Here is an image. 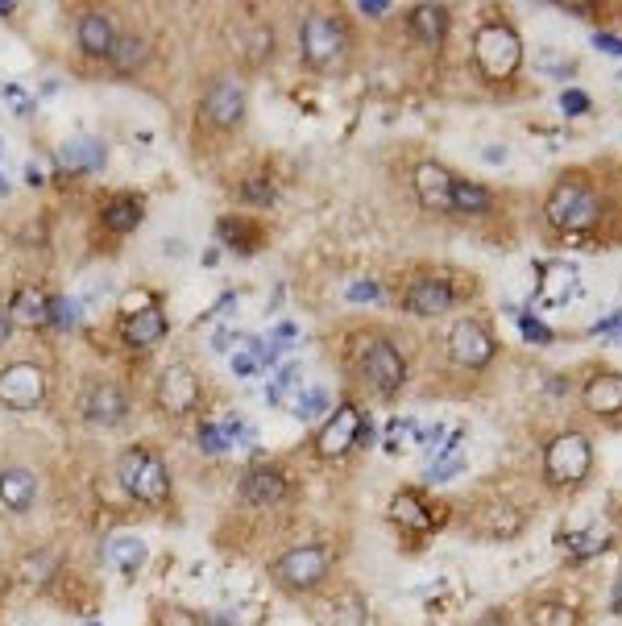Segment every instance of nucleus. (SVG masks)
Wrapping results in <instances>:
<instances>
[{
  "mask_svg": "<svg viewBox=\"0 0 622 626\" xmlns=\"http://www.w3.org/2000/svg\"><path fill=\"white\" fill-rule=\"evenodd\" d=\"M365 378H370V386L382 390V394H394L403 386L407 365H403L399 349H394L390 340H374V345L365 349Z\"/></svg>",
  "mask_w": 622,
  "mask_h": 626,
  "instance_id": "9",
  "label": "nucleus"
},
{
  "mask_svg": "<svg viewBox=\"0 0 622 626\" xmlns=\"http://www.w3.org/2000/svg\"><path fill=\"white\" fill-rule=\"evenodd\" d=\"M349 299H353V303H374V299H378V282H370V278H365V282H353V287H349Z\"/></svg>",
  "mask_w": 622,
  "mask_h": 626,
  "instance_id": "41",
  "label": "nucleus"
},
{
  "mask_svg": "<svg viewBox=\"0 0 622 626\" xmlns=\"http://www.w3.org/2000/svg\"><path fill=\"white\" fill-rule=\"evenodd\" d=\"M610 610H614V614H622V577H618V585H614V597H610Z\"/></svg>",
  "mask_w": 622,
  "mask_h": 626,
  "instance_id": "49",
  "label": "nucleus"
},
{
  "mask_svg": "<svg viewBox=\"0 0 622 626\" xmlns=\"http://www.w3.org/2000/svg\"><path fill=\"white\" fill-rule=\"evenodd\" d=\"M195 398H200V382H195V374L187 365H171V369H162V382H158V403L166 411H191L195 407Z\"/></svg>",
  "mask_w": 622,
  "mask_h": 626,
  "instance_id": "11",
  "label": "nucleus"
},
{
  "mask_svg": "<svg viewBox=\"0 0 622 626\" xmlns=\"http://www.w3.org/2000/svg\"><path fill=\"white\" fill-rule=\"evenodd\" d=\"M473 63L486 79H511L523 63V46H519L515 30H506V25H486L473 42Z\"/></svg>",
  "mask_w": 622,
  "mask_h": 626,
  "instance_id": "1",
  "label": "nucleus"
},
{
  "mask_svg": "<svg viewBox=\"0 0 622 626\" xmlns=\"http://www.w3.org/2000/svg\"><path fill=\"white\" fill-rule=\"evenodd\" d=\"M494 195L482 183H457L452 179V212H490Z\"/></svg>",
  "mask_w": 622,
  "mask_h": 626,
  "instance_id": "29",
  "label": "nucleus"
},
{
  "mask_svg": "<svg viewBox=\"0 0 622 626\" xmlns=\"http://www.w3.org/2000/svg\"><path fill=\"white\" fill-rule=\"evenodd\" d=\"M519 328H523V336L531 340V345H552V332L535 320V316H519Z\"/></svg>",
  "mask_w": 622,
  "mask_h": 626,
  "instance_id": "39",
  "label": "nucleus"
},
{
  "mask_svg": "<svg viewBox=\"0 0 622 626\" xmlns=\"http://www.w3.org/2000/svg\"><path fill=\"white\" fill-rule=\"evenodd\" d=\"M137 220H141V204H137V199H129V195L112 199V204L104 208V229H112V233L137 229Z\"/></svg>",
  "mask_w": 622,
  "mask_h": 626,
  "instance_id": "30",
  "label": "nucleus"
},
{
  "mask_svg": "<svg viewBox=\"0 0 622 626\" xmlns=\"http://www.w3.org/2000/svg\"><path fill=\"white\" fill-rule=\"evenodd\" d=\"M262 54H270V30H253V46H249V59L258 63Z\"/></svg>",
  "mask_w": 622,
  "mask_h": 626,
  "instance_id": "43",
  "label": "nucleus"
},
{
  "mask_svg": "<svg viewBox=\"0 0 622 626\" xmlns=\"http://www.w3.org/2000/svg\"><path fill=\"white\" fill-rule=\"evenodd\" d=\"M589 465H593V448L581 432L556 436L544 452V473H548L552 486H577V481L589 477Z\"/></svg>",
  "mask_w": 622,
  "mask_h": 626,
  "instance_id": "3",
  "label": "nucleus"
},
{
  "mask_svg": "<svg viewBox=\"0 0 622 626\" xmlns=\"http://www.w3.org/2000/svg\"><path fill=\"white\" fill-rule=\"evenodd\" d=\"M452 299H457V291L448 287L444 274H428V278H415L407 287V307L415 311V316H440V311L452 307Z\"/></svg>",
  "mask_w": 622,
  "mask_h": 626,
  "instance_id": "12",
  "label": "nucleus"
},
{
  "mask_svg": "<svg viewBox=\"0 0 622 626\" xmlns=\"http://www.w3.org/2000/svg\"><path fill=\"white\" fill-rule=\"evenodd\" d=\"M162 336H166L162 307L137 311V316H129V324H125V345H129V349H150V345H158Z\"/></svg>",
  "mask_w": 622,
  "mask_h": 626,
  "instance_id": "18",
  "label": "nucleus"
},
{
  "mask_svg": "<svg viewBox=\"0 0 622 626\" xmlns=\"http://www.w3.org/2000/svg\"><path fill=\"white\" fill-rule=\"evenodd\" d=\"M610 332H622V311L610 320H602V324H593V336H610Z\"/></svg>",
  "mask_w": 622,
  "mask_h": 626,
  "instance_id": "46",
  "label": "nucleus"
},
{
  "mask_svg": "<svg viewBox=\"0 0 622 626\" xmlns=\"http://www.w3.org/2000/svg\"><path fill=\"white\" fill-rule=\"evenodd\" d=\"M282 494H287V481H282L278 469H266V465L249 469L241 481V498L249 506H274V502H282Z\"/></svg>",
  "mask_w": 622,
  "mask_h": 626,
  "instance_id": "17",
  "label": "nucleus"
},
{
  "mask_svg": "<svg viewBox=\"0 0 622 626\" xmlns=\"http://www.w3.org/2000/svg\"><path fill=\"white\" fill-rule=\"evenodd\" d=\"M121 486L133 494V498H141V502H166V494H171V481H166V469H162V461H154L150 452H141V448H133V452H125L121 457Z\"/></svg>",
  "mask_w": 622,
  "mask_h": 626,
  "instance_id": "4",
  "label": "nucleus"
},
{
  "mask_svg": "<svg viewBox=\"0 0 622 626\" xmlns=\"http://www.w3.org/2000/svg\"><path fill=\"white\" fill-rule=\"evenodd\" d=\"M59 162L71 170V175H92V170L104 166V146L96 137H71L59 150Z\"/></svg>",
  "mask_w": 622,
  "mask_h": 626,
  "instance_id": "20",
  "label": "nucleus"
},
{
  "mask_svg": "<svg viewBox=\"0 0 622 626\" xmlns=\"http://www.w3.org/2000/svg\"><path fill=\"white\" fill-rule=\"evenodd\" d=\"M88 626H100V622H88Z\"/></svg>",
  "mask_w": 622,
  "mask_h": 626,
  "instance_id": "52",
  "label": "nucleus"
},
{
  "mask_svg": "<svg viewBox=\"0 0 622 626\" xmlns=\"http://www.w3.org/2000/svg\"><path fill=\"white\" fill-rule=\"evenodd\" d=\"M108 59H112V67H117V71H133V67H141V63L150 59V46L141 42V38H117V42H112Z\"/></svg>",
  "mask_w": 622,
  "mask_h": 626,
  "instance_id": "32",
  "label": "nucleus"
},
{
  "mask_svg": "<svg viewBox=\"0 0 622 626\" xmlns=\"http://www.w3.org/2000/svg\"><path fill=\"white\" fill-rule=\"evenodd\" d=\"M415 195L423 208L432 212H452V175L440 162H423L415 166Z\"/></svg>",
  "mask_w": 622,
  "mask_h": 626,
  "instance_id": "13",
  "label": "nucleus"
},
{
  "mask_svg": "<svg viewBox=\"0 0 622 626\" xmlns=\"http://www.w3.org/2000/svg\"><path fill=\"white\" fill-rule=\"evenodd\" d=\"M112 42H117V38H112L108 17L88 13V17L79 21V46L88 50V54H104V59H108V54H112Z\"/></svg>",
  "mask_w": 622,
  "mask_h": 626,
  "instance_id": "26",
  "label": "nucleus"
},
{
  "mask_svg": "<svg viewBox=\"0 0 622 626\" xmlns=\"http://www.w3.org/2000/svg\"><path fill=\"white\" fill-rule=\"evenodd\" d=\"M125 407H129L125 390L112 386V382H100V386H92L88 394H83V415H88L92 423H100V428H108V423H121L125 419Z\"/></svg>",
  "mask_w": 622,
  "mask_h": 626,
  "instance_id": "15",
  "label": "nucleus"
},
{
  "mask_svg": "<svg viewBox=\"0 0 622 626\" xmlns=\"http://www.w3.org/2000/svg\"><path fill=\"white\" fill-rule=\"evenodd\" d=\"M477 626H502V618H498V614H486V618L477 622Z\"/></svg>",
  "mask_w": 622,
  "mask_h": 626,
  "instance_id": "50",
  "label": "nucleus"
},
{
  "mask_svg": "<svg viewBox=\"0 0 622 626\" xmlns=\"http://www.w3.org/2000/svg\"><path fill=\"white\" fill-rule=\"evenodd\" d=\"M361 411L353 407V403H345L341 411H336L328 423H324V432H320V440H316V448L324 452V457H345V452L357 444V436H361Z\"/></svg>",
  "mask_w": 622,
  "mask_h": 626,
  "instance_id": "10",
  "label": "nucleus"
},
{
  "mask_svg": "<svg viewBox=\"0 0 622 626\" xmlns=\"http://www.w3.org/2000/svg\"><path fill=\"white\" fill-rule=\"evenodd\" d=\"M13 9H17V5H13V0H0V17H9Z\"/></svg>",
  "mask_w": 622,
  "mask_h": 626,
  "instance_id": "51",
  "label": "nucleus"
},
{
  "mask_svg": "<svg viewBox=\"0 0 622 626\" xmlns=\"http://www.w3.org/2000/svg\"><path fill=\"white\" fill-rule=\"evenodd\" d=\"M38 498V481L30 469H0V502L9 510H30Z\"/></svg>",
  "mask_w": 622,
  "mask_h": 626,
  "instance_id": "19",
  "label": "nucleus"
},
{
  "mask_svg": "<svg viewBox=\"0 0 622 626\" xmlns=\"http://www.w3.org/2000/svg\"><path fill=\"white\" fill-rule=\"evenodd\" d=\"M341 50H345V30H341V21H336V17L311 13L303 21V59L311 67L336 63V59H341Z\"/></svg>",
  "mask_w": 622,
  "mask_h": 626,
  "instance_id": "6",
  "label": "nucleus"
},
{
  "mask_svg": "<svg viewBox=\"0 0 622 626\" xmlns=\"http://www.w3.org/2000/svg\"><path fill=\"white\" fill-rule=\"evenodd\" d=\"M328 548L320 544H307V548H295L287 556L274 560V581L287 585V589H311L324 573H328Z\"/></svg>",
  "mask_w": 622,
  "mask_h": 626,
  "instance_id": "5",
  "label": "nucleus"
},
{
  "mask_svg": "<svg viewBox=\"0 0 622 626\" xmlns=\"http://www.w3.org/2000/svg\"><path fill=\"white\" fill-rule=\"evenodd\" d=\"M9 336H13V320L0 311V345H9Z\"/></svg>",
  "mask_w": 622,
  "mask_h": 626,
  "instance_id": "48",
  "label": "nucleus"
},
{
  "mask_svg": "<svg viewBox=\"0 0 622 626\" xmlns=\"http://www.w3.org/2000/svg\"><path fill=\"white\" fill-rule=\"evenodd\" d=\"M390 515H394V523H403V527H411V531H428V523H432V515L423 510L419 494H411V490H403V494L390 498Z\"/></svg>",
  "mask_w": 622,
  "mask_h": 626,
  "instance_id": "28",
  "label": "nucleus"
},
{
  "mask_svg": "<svg viewBox=\"0 0 622 626\" xmlns=\"http://www.w3.org/2000/svg\"><path fill=\"white\" fill-rule=\"evenodd\" d=\"M204 112L212 125H237L241 112H245V92L237 79H216L208 96H204Z\"/></svg>",
  "mask_w": 622,
  "mask_h": 626,
  "instance_id": "14",
  "label": "nucleus"
},
{
  "mask_svg": "<svg viewBox=\"0 0 622 626\" xmlns=\"http://www.w3.org/2000/svg\"><path fill=\"white\" fill-rule=\"evenodd\" d=\"M233 374L237 378H253V374H258V357H253V353H237L233 357Z\"/></svg>",
  "mask_w": 622,
  "mask_h": 626,
  "instance_id": "42",
  "label": "nucleus"
},
{
  "mask_svg": "<svg viewBox=\"0 0 622 626\" xmlns=\"http://www.w3.org/2000/svg\"><path fill=\"white\" fill-rule=\"evenodd\" d=\"M411 34L423 42V46H440L444 34H448V13L440 5H419L411 13Z\"/></svg>",
  "mask_w": 622,
  "mask_h": 626,
  "instance_id": "23",
  "label": "nucleus"
},
{
  "mask_svg": "<svg viewBox=\"0 0 622 626\" xmlns=\"http://www.w3.org/2000/svg\"><path fill=\"white\" fill-rule=\"evenodd\" d=\"M146 307H154V295H150V291L125 295V311H129V316H137V311H146Z\"/></svg>",
  "mask_w": 622,
  "mask_h": 626,
  "instance_id": "44",
  "label": "nucleus"
},
{
  "mask_svg": "<svg viewBox=\"0 0 622 626\" xmlns=\"http://www.w3.org/2000/svg\"><path fill=\"white\" fill-rule=\"evenodd\" d=\"M448 353L465 369H486L494 361V336L477 324V320H461L448 332Z\"/></svg>",
  "mask_w": 622,
  "mask_h": 626,
  "instance_id": "8",
  "label": "nucleus"
},
{
  "mask_svg": "<svg viewBox=\"0 0 622 626\" xmlns=\"http://www.w3.org/2000/svg\"><path fill=\"white\" fill-rule=\"evenodd\" d=\"M46 394V374L38 365L21 361V365H9L5 374H0V403H5L9 411H30L42 403Z\"/></svg>",
  "mask_w": 622,
  "mask_h": 626,
  "instance_id": "7",
  "label": "nucleus"
},
{
  "mask_svg": "<svg viewBox=\"0 0 622 626\" xmlns=\"http://www.w3.org/2000/svg\"><path fill=\"white\" fill-rule=\"evenodd\" d=\"M535 295H540L544 307H564V303H569V299L577 295V270H573V266H564V262L544 266Z\"/></svg>",
  "mask_w": 622,
  "mask_h": 626,
  "instance_id": "16",
  "label": "nucleus"
},
{
  "mask_svg": "<svg viewBox=\"0 0 622 626\" xmlns=\"http://www.w3.org/2000/svg\"><path fill=\"white\" fill-rule=\"evenodd\" d=\"M303 394V374H299V369L295 365H282L278 369V378L266 386V398H270V403H291L295 407V398Z\"/></svg>",
  "mask_w": 622,
  "mask_h": 626,
  "instance_id": "31",
  "label": "nucleus"
},
{
  "mask_svg": "<svg viewBox=\"0 0 622 626\" xmlns=\"http://www.w3.org/2000/svg\"><path fill=\"white\" fill-rule=\"evenodd\" d=\"M593 46L606 50V54H622V38L618 34H593Z\"/></svg>",
  "mask_w": 622,
  "mask_h": 626,
  "instance_id": "45",
  "label": "nucleus"
},
{
  "mask_svg": "<svg viewBox=\"0 0 622 626\" xmlns=\"http://www.w3.org/2000/svg\"><path fill=\"white\" fill-rule=\"evenodd\" d=\"M241 195L249 199V204H274V187H270L266 175H249V179L241 183Z\"/></svg>",
  "mask_w": 622,
  "mask_h": 626,
  "instance_id": "36",
  "label": "nucleus"
},
{
  "mask_svg": "<svg viewBox=\"0 0 622 626\" xmlns=\"http://www.w3.org/2000/svg\"><path fill=\"white\" fill-rule=\"evenodd\" d=\"M357 9H361L365 17H382V13L390 9V5H386V0H361V5H357Z\"/></svg>",
  "mask_w": 622,
  "mask_h": 626,
  "instance_id": "47",
  "label": "nucleus"
},
{
  "mask_svg": "<svg viewBox=\"0 0 622 626\" xmlns=\"http://www.w3.org/2000/svg\"><path fill=\"white\" fill-rule=\"evenodd\" d=\"M606 531L602 527H585V531H564L560 535V552L564 556H573V560H589V556H598L606 552Z\"/></svg>",
  "mask_w": 622,
  "mask_h": 626,
  "instance_id": "25",
  "label": "nucleus"
},
{
  "mask_svg": "<svg viewBox=\"0 0 622 626\" xmlns=\"http://www.w3.org/2000/svg\"><path fill=\"white\" fill-rule=\"evenodd\" d=\"M548 220L560 233H585V229H593V220H598V195L573 179L560 183L548 195Z\"/></svg>",
  "mask_w": 622,
  "mask_h": 626,
  "instance_id": "2",
  "label": "nucleus"
},
{
  "mask_svg": "<svg viewBox=\"0 0 622 626\" xmlns=\"http://www.w3.org/2000/svg\"><path fill=\"white\" fill-rule=\"evenodd\" d=\"M585 407L593 415H618L622 411V374H598L585 386Z\"/></svg>",
  "mask_w": 622,
  "mask_h": 626,
  "instance_id": "21",
  "label": "nucleus"
},
{
  "mask_svg": "<svg viewBox=\"0 0 622 626\" xmlns=\"http://www.w3.org/2000/svg\"><path fill=\"white\" fill-rule=\"evenodd\" d=\"M299 419H316V415H324L328 411V394L324 390H307V394H299L295 398V407H291Z\"/></svg>",
  "mask_w": 622,
  "mask_h": 626,
  "instance_id": "35",
  "label": "nucleus"
},
{
  "mask_svg": "<svg viewBox=\"0 0 622 626\" xmlns=\"http://www.w3.org/2000/svg\"><path fill=\"white\" fill-rule=\"evenodd\" d=\"M560 108L569 112V117H581V112H589V96L585 92H564L560 96Z\"/></svg>",
  "mask_w": 622,
  "mask_h": 626,
  "instance_id": "40",
  "label": "nucleus"
},
{
  "mask_svg": "<svg viewBox=\"0 0 622 626\" xmlns=\"http://www.w3.org/2000/svg\"><path fill=\"white\" fill-rule=\"evenodd\" d=\"M531 626H577V610L564 602H540L531 610Z\"/></svg>",
  "mask_w": 622,
  "mask_h": 626,
  "instance_id": "33",
  "label": "nucleus"
},
{
  "mask_svg": "<svg viewBox=\"0 0 622 626\" xmlns=\"http://www.w3.org/2000/svg\"><path fill=\"white\" fill-rule=\"evenodd\" d=\"M519 527H523L519 510H511L506 502H490L482 510V519H477V531L490 535V539H511V535H519Z\"/></svg>",
  "mask_w": 622,
  "mask_h": 626,
  "instance_id": "22",
  "label": "nucleus"
},
{
  "mask_svg": "<svg viewBox=\"0 0 622 626\" xmlns=\"http://www.w3.org/2000/svg\"><path fill=\"white\" fill-rule=\"evenodd\" d=\"M461 452L457 457H432V469H428V481H448V477H457L461 473Z\"/></svg>",
  "mask_w": 622,
  "mask_h": 626,
  "instance_id": "38",
  "label": "nucleus"
},
{
  "mask_svg": "<svg viewBox=\"0 0 622 626\" xmlns=\"http://www.w3.org/2000/svg\"><path fill=\"white\" fill-rule=\"evenodd\" d=\"M415 436H419V432H415V423H411V419H390V423H386V448H390V452L411 448Z\"/></svg>",
  "mask_w": 622,
  "mask_h": 626,
  "instance_id": "34",
  "label": "nucleus"
},
{
  "mask_svg": "<svg viewBox=\"0 0 622 626\" xmlns=\"http://www.w3.org/2000/svg\"><path fill=\"white\" fill-rule=\"evenodd\" d=\"M75 320H79V299H54L50 303V324L71 328Z\"/></svg>",
  "mask_w": 622,
  "mask_h": 626,
  "instance_id": "37",
  "label": "nucleus"
},
{
  "mask_svg": "<svg viewBox=\"0 0 622 626\" xmlns=\"http://www.w3.org/2000/svg\"><path fill=\"white\" fill-rule=\"evenodd\" d=\"M108 560L121 568L125 577H133L141 564H146V544H141L137 535H112V544H108Z\"/></svg>",
  "mask_w": 622,
  "mask_h": 626,
  "instance_id": "27",
  "label": "nucleus"
},
{
  "mask_svg": "<svg viewBox=\"0 0 622 626\" xmlns=\"http://www.w3.org/2000/svg\"><path fill=\"white\" fill-rule=\"evenodd\" d=\"M9 320L21 324V328L46 324V320H50V299H46L42 291H17V295H13V307H9Z\"/></svg>",
  "mask_w": 622,
  "mask_h": 626,
  "instance_id": "24",
  "label": "nucleus"
}]
</instances>
